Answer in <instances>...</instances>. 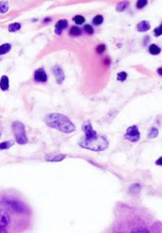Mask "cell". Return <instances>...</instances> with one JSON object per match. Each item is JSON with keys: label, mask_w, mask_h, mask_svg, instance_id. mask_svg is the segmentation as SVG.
Returning a JSON list of instances; mask_svg holds the SVG:
<instances>
[{"label": "cell", "mask_w": 162, "mask_h": 233, "mask_svg": "<svg viewBox=\"0 0 162 233\" xmlns=\"http://www.w3.org/2000/svg\"><path fill=\"white\" fill-rule=\"evenodd\" d=\"M83 131L85 135L79 143L81 147L94 151H101L109 146V141L98 135L89 122H86L83 125Z\"/></svg>", "instance_id": "1"}, {"label": "cell", "mask_w": 162, "mask_h": 233, "mask_svg": "<svg viewBox=\"0 0 162 233\" xmlns=\"http://www.w3.org/2000/svg\"><path fill=\"white\" fill-rule=\"evenodd\" d=\"M44 121L46 124L51 128L64 132L70 133L75 131V124L69 120L68 117L60 113H51L45 117Z\"/></svg>", "instance_id": "2"}, {"label": "cell", "mask_w": 162, "mask_h": 233, "mask_svg": "<svg viewBox=\"0 0 162 233\" xmlns=\"http://www.w3.org/2000/svg\"><path fill=\"white\" fill-rule=\"evenodd\" d=\"M12 132L15 136L16 141L19 144H24L28 142V138L26 137L24 125L20 122H14L12 124Z\"/></svg>", "instance_id": "3"}, {"label": "cell", "mask_w": 162, "mask_h": 233, "mask_svg": "<svg viewBox=\"0 0 162 233\" xmlns=\"http://www.w3.org/2000/svg\"><path fill=\"white\" fill-rule=\"evenodd\" d=\"M125 138L129 140L130 142H137L141 138L139 129L136 125H132L127 128L125 134Z\"/></svg>", "instance_id": "4"}, {"label": "cell", "mask_w": 162, "mask_h": 233, "mask_svg": "<svg viewBox=\"0 0 162 233\" xmlns=\"http://www.w3.org/2000/svg\"><path fill=\"white\" fill-rule=\"evenodd\" d=\"M53 73L56 77L57 83L58 85H62L64 81V73L63 69L60 66H55L53 68Z\"/></svg>", "instance_id": "5"}, {"label": "cell", "mask_w": 162, "mask_h": 233, "mask_svg": "<svg viewBox=\"0 0 162 233\" xmlns=\"http://www.w3.org/2000/svg\"><path fill=\"white\" fill-rule=\"evenodd\" d=\"M66 158L64 154H58V153H51L48 154L45 157V160L49 162H60Z\"/></svg>", "instance_id": "6"}, {"label": "cell", "mask_w": 162, "mask_h": 233, "mask_svg": "<svg viewBox=\"0 0 162 233\" xmlns=\"http://www.w3.org/2000/svg\"><path fill=\"white\" fill-rule=\"evenodd\" d=\"M6 203L8 205H10L11 208L15 211V212H23L24 211V207L23 205L18 202V201H16V200H9L7 199L6 200Z\"/></svg>", "instance_id": "7"}, {"label": "cell", "mask_w": 162, "mask_h": 233, "mask_svg": "<svg viewBox=\"0 0 162 233\" xmlns=\"http://www.w3.org/2000/svg\"><path fill=\"white\" fill-rule=\"evenodd\" d=\"M34 79L37 82H46L48 79V77H47V74L43 69H38L35 72Z\"/></svg>", "instance_id": "8"}, {"label": "cell", "mask_w": 162, "mask_h": 233, "mask_svg": "<svg viewBox=\"0 0 162 233\" xmlns=\"http://www.w3.org/2000/svg\"><path fill=\"white\" fill-rule=\"evenodd\" d=\"M9 221H10V217L8 213L5 210L0 209V228L7 225Z\"/></svg>", "instance_id": "9"}, {"label": "cell", "mask_w": 162, "mask_h": 233, "mask_svg": "<svg viewBox=\"0 0 162 233\" xmlns=\"http://www.w3.org/2000/svg\"><path fill=\"white\" fill-rule=\"evenodd\" d=\"M68 27V21L65 19L59 20L56 24V28H55V32L58 35H60L63 32V30L66 29Z\"/></svg>", "instance_id": "10"}, {"label": "cell", "mask_w": 162, "mask_h": 233, "mask_svg": "<svg viewBox=\"0 0 162 233\" xmlns=\"http://www.w3.org/2000/svg\"><path fill=\"white\" fill-rule=\"evenodd\" d=\"M151 25H150V23L148 21H142L141 23L138 24L137 25V30L141 32H147L150 29Z\"/></svg>", "instance_id": "11"}, {"label": "cell", "mask_w": 162, "mask_h": 233, "mask_svg": "<svg viewBox=\"0 0 162 233\" xmlns=\"http://www.w3.org/2000/svg\"><path fill=\"white\" fill-rule=\"evenodd\" d=\"M0 88L2 91H7L9 88V79L7 76H3L0 80Z\"/></svg>", "instance_id": "12"}, {"label": "cell", "mask_w": 162, "mask_h": 233, "mask_svg": "<svg viewBox=\"0 0 162 233\" xmlns=\"http://www.w3.org/2000/svg\"><path fill=\"white\" fill-rule=\"evenodd\" d=\"M11 45L10 44H4L0 45V55H5L11 50Z\"/></svg>", "instance_id": "13"}, {"label": "cell", "mask_w": 162, "mask_h": 233, "mask_svg": "<svg viewBox=\"0 0 162 233\" xmlns=\"http://www.w3.org/2000/svg\"><path fill=\"white\" fill-rule=\"evenodd\" d=\"M160 48L156 45V44H151L149 46V52L152 54V55H158L160 53Z\"/></svg>", "instance_id": "14"}, {"label": "cell", "mask_w": 162, "mask_h": 233, "mask_svg": "<svg viewBox=\"0 0 162 233\" xmlns=\"http://www.w3.org/2000/svg\"><path fill=\"white\" fill-rule=\"evenodd\" d=\"M20 28H21V24L19 23H12L9 25V31L11 32H17V31L20 30Z\"/></svg>", "instance_id": "15"}, {"label": "cell", "mask_w": 162, "mask_h": 233, "mask_svg": "<svg viewBox=\"0 0 162 233\" xmlns=\"http://www.w3.org/2000/svg\"><path fill=\"white\" fill-rule=\"evenodd\" d=\"M14 144V141L11 140V141H5L2 144H0V150H6L9 149L10 147H11Z\"/></svg>", "instance_id": "16"}, {"label": "cell", "mask_w": 162, "mask_h": 233, "mask_svg": "<svg viewBox=\"0 0 162 233\" xmlns=\"http://www.w3.org/2000/svg\"><path fill=\"white\" fill-rule=\"evenodd\" d=\"M69 34L72 35V36H78V35H81V29L77 26H73L70 28V31H69Z\"/></svg>", "instance_id": "17"}, {"label": "cell", "mask_w": 162, "mask_h": 233, "mask_svg": "<svg viewBox=\"0 0 162 233\" xmlns=\"http://www.w3.org/2000/svg\"><path fill=\"white\" fill-rule=\"evenodd\" d=\"M9 10V5L7 2H1L0 3V12L6 13Z\"/></svg>", "instance_id": "18"}, {"label": "cell", "mask_w": 162, "mask_h": 233, "mask_svg": "<svg viewBox=\"0 0 162 233\" xmlns=\"http://www.w3.org/2000/svg\"><path fill=\"white\" fill-rule=\"evenodd\" d=\"M74 21L76 24H83L84 22H85V18L83 17V16H81V15H76L75 17H74Z\"/></svg>", "instance_id": "19"}, {"label": "cell", "mask_w": 162, "mask_h": 233, "mask_svg": "<svg viewBox=\"0 0 162 233\" xmlns=\"http://www.w3.org/2000/svg\"><path fill=\"white\" fill-rule=\"evenodd\" d=\"M158 134H159L158 129L153 127V128L151 129V130H150V132H149V134H148V138H156V137L158 136Z\"/></svg>", "instance_id": "20"}, {"label": "cell", "mask_w": 162, "mask_h": 233, "mask_svg": "<svg viewBox=\"0 0 162 233\" xmlns=\"http://www.w3.org/2000/svg\"><path fill=\"white\" fill-rule=\"evenodd\" d=\"M102 22H103V17L101 15H96L93 19V23L97 25L102 24Z\"/></svg>", "instance_id": "21"}, {"label": "cell", "mask_w": 162, "mask_h": 233, "mask_svg": "<svg viewBox=\"0 0 162 233\" xmlns=\"http://www.w3.org/2000/svg\"><path fill=\"white\" fill-rule=\"evenodd\" d=\"M127 5H128V3H127V2H121V3H120L117 5V7H116V11H123L126 9V7L127 6Z\"/></svg>", "instance_id": "22"}, {"label": "cell", "mask_w": 162, "mask_h": 233, "mask_svg": "<svg viewBox=\"0 0 162 233\" xmlns=\"http://www.w3.org/2000/svg\"><path fill=\"white\" fill-rule=\"evenodd\" d=\"M131 233H150L148 230L145 228H136L131 231Z\"/></svg>", "instance_id": "23"}, {"label": "cell", "mask_w": 162, "mask_h": 233, "mask_svg": "<svg viewBox=\"0 0 162 233\" xmlns=\"http://www.w3.org/2000/svg\"><path fill=\"white\" fill-rule=\"evenodd\" d=\"M127 77V73L125 71H121V72H119L117 74V79L121 80V81H124V80H126Z\"/></svg>", "instance_id": "24"}, {"label": "cell", "mask_w": 162, "mask_h": 233, "mask_svg": "<svg viewBox=\"0 0 162 233\" xmlns=\"http://www.w3.org/2000/svg\"><path fill=\"white\" fill-rule=\"evenodd\" d=\"M147 1H146V0H140L136 4V7L138 9H142L147 5Z\"/></svg>", "instance_id": "25"}, {"label": "cell", "mask_w": 162, "mask_h": 233, "mask_svg": "<svg viewBox=\"0 0 162 233\" xmlns=\"http://www.w3.org/2000/svg\"><path fill=\"white\" fill-rule=\"evenodd\" d=\"M84 31L87 33H89V34H93L94 33V29H93V27L91 26V25H89V24H86L85 25V26H84Z\"/></svg>", "instance_id": "26"}, {"label": "cell", "mask_w": 162, "mask_h": 233, "mask_svg": "<svg viewBox=\"0 0 162 233\" xmlns=\"http://www.w3.org/2000/svg\"><path fill=\"white\" fill-rule=\"evenodd\" d=\"M161 26H159L158 28H156V29H154V31H153V34H154V36L155 37H159V36H160L161 35Z\"/></svg>", "instance_id": "27"}, {"label": "cell", "mask_w": 162, "mask_h": 233, "mask_svg": "<svg viewBox=\"0 0 162 233\" xmlns=\"http://www.w3.org/2000/svg\"><path fill=\"white\" fill-rule=\"evenodd\" d=\"M105 50V45L104 44H101V45H98L97 48H96V51L98 53H101Z\"/></svg>", "instance_id": "28"}, {"label": "cell", "mask_w": 162, "mask_h": 233, "mask_svg": "<svg viewBox=\"0 0 162 233\" xmlns=\"http://www.w3.org/2000/svg\"><path fill=\"white\" fill-rule=\"evenodd\" d=\"M161 70H162L161 68H159V69H158V72H159V75H162V72H161Z\"/></svg>", "instance_id": "29"}, {"label": "cell", "mask_w": 162, "mask_h": 233, "mask_svg": "<svg viewBox=\"0 0 162 233\" xmlns=\"http://www.w3.org/2000/svg\"><path fill=\"white\" fill-rule=\"evenodd\" d=\"M160 160H161V158H159V160L157 161V164H158L159 165H160Z\"/></svg>", "instance_id": "30"}, {"label": "cell", "mask_w": 162, "mask_h": 233, "mask_svg": "<svg viewBox=\"0 0 162 233\" xmlns=\"http://www.w3.org/2000/svg\"><path fill=\"white\" fill-rule=\"evenodd\" d=\"M0 136H1V131H0Z\"/></svg>", "instance_id": "31"}]
</instances>
